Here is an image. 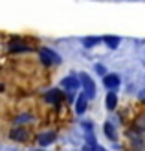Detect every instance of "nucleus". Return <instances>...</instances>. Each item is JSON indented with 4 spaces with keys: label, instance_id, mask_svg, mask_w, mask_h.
Returning a JSON list of instances; mask_svg holds the SVG:
<instances>
[{
    "label": "nucleus",
    "instance_id": "10",
    "mask_svg": "<svg viewBox=\"0 0 145 151\" xmlns=\"http://www.w3.org/2000/svg\"><path fill=\"white\" fill-rule=\"evenodd\" d=\"M53 138H55L53 134H42V137L39 138V142H41V144H50V142H51Z\"/></svg>",
    "mask_w": 145,
    "mask_h": 151
},
{
    "label": "nucleus",
    "instance_id": "2",
    "mask_svg": "<svg viewBox=\"0 0 145 151\" xmlns=\"http://www.w3.org/2000/svg\"><path fill=\"white\" fill-rule=\"evenodd\" d=\"M64 88H68V90H77L79 88V81H77V78H66V79H63V83H61Z\"/></svg>",
    "mask_w": 145,
    "mask_h": 151
},
{
    "label": "nucleus",
    "instance_id": "9",
    "mask_svg": "<svg viewBox=\"0 0 145 151\" xmlns=\"http://www.w3.org/2000/svg\"><path fill=\"white\" fill-rule=\"evenodd\" d=\"M13 138H17V140H24V138H26V131H22V129L13 131Z\"/></svg>",
    "mask_w": 145,
    "mask_h": 151
},
{
    "label": "nucleus",
    "instance_id": "1",
    "mask_svg": "<svg viewBox=\"0 0 145 151\" xmlns=\"http://www.w3.org/2000/svg\"><path fill=\"white\" fill-rule=\"evenodd\" d=\"M41 55H42L44 61H48V63H57V61H59V55L53 54V52L48 50V48H42V50H41Z\"/></svg>",
    "mask_w": 145,
    "mask_h": 151
},
{
    "label": "nucleus",
    "instance_id": "11",
    "mask_svg": "<svg viewBox=\"0 0 145 151\" xmlns=\"http://www.w3.org/2000/svg\"><path fill=\"white\" fill-rule=\"evenodd\" d=\"M105 131H106V134H109V138H114L116 134H114V129H112V125L110 124H105Z\"/></svg>",
    "mask_w": 145,
    "mask_h": 151
},
{
    "label": "nucleus",
    "instance_id": "14",
    "mask_svg": "<svg viewBox=\"0 0 145 151\" xmlns=\"http://www.w3.org/2000/svg\"><path fill=\"white\" fill-rule=\"evenodd\" d=\"M0 90H4V87H2V85H0Z\"/></svg>",
    "mask_w": 145,
    "mask_h": 151
},
{
    "label": "nucleus",
    "instance_id": "8",
    "mask_svg": "<svg viewBox=\"0 0 145 151\" xmlns=\"http://www.w3.org/2000/svg\"><path fill=\"white\" fill-rule=\"evenodd\" d=\"M105 42L109 44L110 48H116L118 44H119V39H118V37H105Z\"/></svg>",
    "mask_w": 145,
    "mask_h": 151
},
{
    "label": "nucleus",
    "instance_id": "6",
    "mask_svg": "<svg viewBox=\"0 0 145 151\" xmlns=\"http://www.w3.org/2000/svg\"><path fill=\"white\" fill-rule=\"evenodd\" d=\"M116 103H118V98H116V94H114V92H110L109 96H106V107H109V109H114V107H116Z\"/></svg>",
    "mask_w": 145,
    "mask_h": 151
},
{
    "label": "nucleus",
    "instance_id": "5",
    "mask_svg": "<svg viewBox=\"0 0 145 151\" xmlns=\"http://www.w3.org/2000/svg\"><path fill=\"white\" fill-rule=\"evenodd\" d=\"M105 85L109 88H116L119 85V78L118 76H105Z\"/></svg>",
    "mask_w": 145,
    "mask_h": 151
},
{
    "label": "nucleus",
    "instance_id": "4",
    "mask_svg": "<svg viewBox=\"0 0 145 151\" xmlns=\"http://www.w3.org/2000/svg\"><path fill=\"white\" fill-rule=\"evenodd\" d=\"M46 101L48 103H59L61 101V90H50L46 94Z\"/></svg>",
    "mask_w": 145,
    "mask_h": 151
},
{
    "label": "nucleus",
    "instance_id": "7",
    "mask_svg": "<svg viewBox=\"0 0 145 151\" xmlns=\"http://www.w3.org/2000/svg\"><path fill=\"white\" fill-rule=\"evenodd\" d=\"M85 109H86V98L81 96L77 100V112H85Z\"/></svg>",
    "mask_w": 145,
    "mask_h": 151
},
{
    "label": "nucleus",
    "instance_id": "3",
    "mask_svg": "<svg viewBox=\"0 0 145 151\" xmlns=\"http://www.w3.org/2000/svg\"><path fill=\"white\" fill-rule=\"evenodd\" d=\"M83 87H85V90H86V94L88 96H94V90H96V87H94V81L88 78V76H83Z\"/></svg>",
    "mask_w": 145,
    "mask_h": 151
},
{
    "label": "nucleus",
    "instance_id": "12",
    "mask_svg": "<svg viewBox=\"0 0 145 151\" xmlns=\"http://www.w3.org/2000/svg\"><path fill=\"white\" fill-rule=\"evenodd\" d=\"M97 41H99V39H86V41H85V44H86V46H90V44H96Z\"/></svg>",
    "mask_w": 145,
    "mask_h": 151
},
{
    "label": "nucleus",
    "instance_id": "13",
    "mask_svg": "<svg viewBox=\"0 0 145 151\" xmlns=\"http://www.w3.org/2000/svg\"><path fill=\"white\" fill-rule=\"evenodd\" d=\"M141 100L145 101V90H143V92H141Z\"/></svg>",
    "mask_w": 145,
    "mask_h": 151
}]
</instances>
